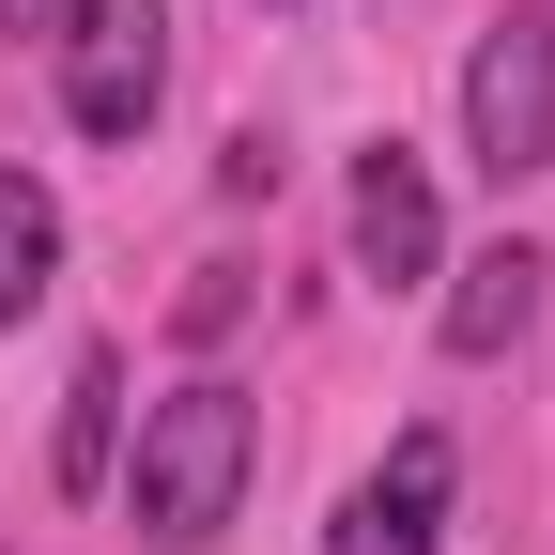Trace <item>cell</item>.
<instances>
[{
	"label": "cell",
	"instance_id": "obj_5",
	"mask_svg": "<svg viewBox=\"0 0 555 555\" xmlns=\"http://www.w3.org/2000/svg\"><path fill=\"white\" fill-rule=\"evenodd\" d=\"M356 262L386 278V294H401V278H433V170H416L401 139L356 155Z\"/></svg>",
	"mask_w": 555,
	"mask_h": 555
},
{
	"label": "cell",
	"instance_id": "obj_7",
	"mask_svg": "<svg viewBox=\"0 0 555 555\" xmlns=\"http://www.w3.org/2000/svg\"><path fill=\"white\" fill-rule=\"evenodd\" d=\"M108 463H124V356L93 339V356L62 371V448H47V478H62V494H108Z\"/></svg>",
	"mask_w": 555,
	"mask_h": 555
},
{
	"label": "cell",
	"instance_id": "obj_10",
	"mask_svg": "<svg viewBox=\"0 0 555 555\" xmlns=\"http://www.w3.org/2000/svg\"><path fill=\"white\" fill-rule=\"evenodd\" d=\"M217 185H232V201H278V139H262V124H247L232 155H217Z\"/></svg>",
	"mask_w": 555,
	"mask_h": 555
},
{
	"label": "cell",
	"instance_id": "obj_2",
	"mask_svg": "<svg viewBox=\"0 0 555 555\" xmlns=\"http://www.w3.org/2000/svg\"><path fill=\"white\" fill-rule=\"evenodd\" d=\"M463 155L494 185L555 170V0H509V16L463 47Z\"/></svg>",
	"mask_w": 555,
	"mask_h": 555
},
{
	"label": "cell",
	"instance_id": "obj_4",
	"mask_svg": "<svg viewBox=\"0 0 555 555\" xmlns=\"http://www.w3.org/2000/svg\"><path fill=\"white\" fill-rule=\"evenodd\" d=\"M448 478H463V463H448V433L416 416V433H401V448L356 478V494H339L324 555H433V540H448Z\"/></svg>",
	"mask_w": 555,
	"mask_h": 555
},
{
	"label": "cell",
	"instance_id": "obj_6",
	"mask_svg": "<svg viewBox=\"0 0 555 555\" xmlns=\"http://www.w3.org/2000/svg\"><path fill=\"white\" fill-rule=\"evenodd\" d=\"M540 247H478L463 278H448V309H433V339H448V356H509V339L540 324Z\"/></svg>",
	"mask_w": 555,
	"mask_h": 555
},
{
	"label": "cell",
	"instance_id": "obj_9",
	"mask_svg": "<svg viewBox=\"0 0 555 555\" xmlns=\"http://www.w3.org/2000/svg\"><path fill=\"white\" fill-rule=\"evenodd\" d=\"M232 324H247V262H201L170 294V339H232Z\"/></svg>",
	"mask_w": 555,
	"mask_h": 555
},
{
	"label": "cell",
	"instance_id": "obj_1",
	"mask_svg": "<svg viewBox=\"0 0 555 555\" xmlns=\"http://www.w3.org/2000/svg\"><path fill=\"white\" fill-rule=\"evenodd\" d=\"M247 478H262V401L232 371H185L155 416H139V463H124V509L155 555H201L232 509H247Z\"/></svg>",
	"mask_w": 555,
	"mask_h": 555
},
{
	"label": "cell",
	"instance_id": "obj_8",
	"mask_svg": "<svg viewBox=\"0 0 555 555\" xmlns=\"http://www.w3.org/2000/svg\"><path fill=\"white\" fill-rule=\"evenodd\" d=\"M47 278H62V201H47L31 170H0V324L47 309Z\"/></svg>",
	"mask_w": 555,
	"mask_h": 555
},
{
	"label": "cell",
	"instance_id": "obj_3",
	"mask_svg": "<svg viewBox=\"0 0 555 555\" xmlns=\"http://www.w3.org/2000/svg\"><path fill=\"white\" fill-rule=\"evenodd\" d=\"M62 124L78 139H139L170 93V0H62Z\"/></svg>",
	"mask_w": 555,
	"mask_h": 555
}]
</instances>
